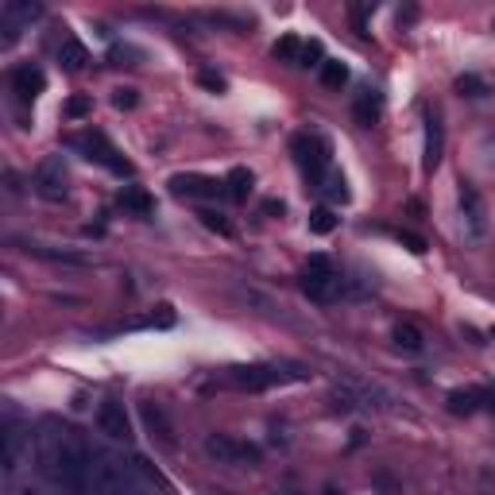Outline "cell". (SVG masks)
I'll return each instance as SVG.
<instances>
[{
  "mask_svg": "<svg viewBox=\"0 0 495 495\" xmlns=\"http://www.w3.org/2000/svg\"><path fill=\"white\" fill-rule=\"evenodd\" d=\"M62 112H66L70 121H81V117H90V112H93V101H90V97H70Z\"/></svg>",
  "mask_w": 495,
  "mask_h": 495,
  "instance_id": "obj_26",
  "label": "cell"
},
{
  "mask_svg": "<svg viewBox=\"0 0 495 495\" xmlns=\"http://www.w3.org/2000/svg\"><path fill=\"white\" fill-rule=\"evenodd\" d=\"M275 58L299 62V58H302V43H299V39H294V36H287V39H279V43H275Z\"/></svg>",
  "mask_w": 495,
  "mask_h": 495,
  "instance_id": "obj_23",
  "label": "cell"
},
{
  "mask_svg": "<svg viewBox=\"0 0 495 495\" xmlns=\"http://www.w3.org/2000/svg\"><path fill=\"white\" fill-rule=\"evenodd\" d=\"M202 86L213 90V93H225V78H217L213 70H202Z\"/></svg>",
  "mask_w": 495,
  "mask_h": 495,
  "instance_id": "obj_29",
  "label": "cell"
},
{
  "mask_svg": "<svg viewBox=\"0 0 495 495\" xmlns=\"http://www.w3.org/2000/svg\"><path fill=\"white\" fill-rule=\"evenodd\" d=\"M399 240L410 248V252H426V240H422V237H415V233H399Z\"/></svg>",
  "mask_w": 495,
  "mask_h": 495,
  "instance_id": "obj_30",
  "label": "cell"
},
{
  "mask_svg": "<svg viewBox=\"0 0 495 495\" xmlns=\"http://www.w3.org/2000/svg\"><path fill=\"white\" fill-rule=\"evenodd\" d=\"M136 101H140L136 90H117V97H112V105L117 109H136Z\"/></svg>",
  "mask_w": 495,
  "mask_h": 495,
  "instance_id": "obj_27",
  "label": "cell"
},
{
  "mask_svg": "<svg viewBox=\"0 0 495 495\" xmlns=\"http://www.w3.org/2000/svg\"><path fill=\"white\" fill-rule=\"evenodd\" d=\"M16 465H20V434L8 430L5 434V472H16Z\"/></svg>",
  "mask_w": 495,
  "mask_h": 495,
  "instance_id": "obj_22",
  "label": "cell"
},
{
  "mask_svg": "<svg viewBox=\"0 0 495 495\" xmlns=\"http://www.w3.org/2000/svg\"><path fill=\"white\" fill-rule=\"evenodd\" d=\"M290 152H294V163L302 167V174L313 178V183H321V178L329 174V147H325V140L302 132V136H294Z\"/></svg>",
  "mask_w": 495,
  "mask_h": 495,
  "instance_id": "obj_6",
  "label": "cell"
},
{
  "mask_svg": "<svg viewBox=\"0 0 495 495\" xmlns=\"http://www.w3.org/2000/svg\"><path fill=\"white\" fill-rule=\"evenodd\" d=\"M449 410H453V415H472V410H480V387L453 391L449 395Z\"/></svg>",
  "mask_w": 495,
  "mask_h": 495,
  "instance_id": "obj_17",
  "label": "cell"
},
{
  "mask_svg": "<svg viewBox=\"0 0 495 495\" xmlns=\"http://www.w3.org/2000/svg\"><path fill=\"white\" fill-rule=\"evenodd\" d=\"M480 406L495 410V387H480Z\"/></svg>",
  "mask_w": 495,
  "mask_h": 495,
  "instance_id": "obj_31",
  "label": "cell"
},
{
  "mask_svg": "<svg viewBox=\"0 0 495 495\" xmlns=\"http://www.w3.org/2000/svg\"><path fill=\"white\" fill-rule=\"evenodd\" d=\"M205 453H209V457H217L221 465H252V460H259V449H256V445L233 441L228 434H213V437L205 441Z\"/></svg>",
  "mask_w": 495,
  "mask_h": 495,
  "instance_id": "obj_7",
  "label": "cell"
},
{
  "mask_svg": "<svg viewBox=\"0 0 495 495\" xmlns=\"http://www.w3.org/2000/svg\"><path fill=\"white\" fill-rule=\"evenodd\" d=\"M252 183H256V178H252V171H244V167H237L233 174L225 178V186H228V194H233L237 202H244V197L252 194Z\"/></svg>",
  "mask_w": 495,
  "mask_h": 495,
  "instance_id": "obj_18",
  "label": "cell"
},
{
  "mask_svg": "<svg viewBox=\"0 0 495 495\" xmlns=\"http://www.w3.org/2000/svg\"><path fill=\"white\" fill-rule=\"evenodd\" d=\"M167 186H171L174 197H217L225 190V183H217V178H205V174H174Z\"/></svg>",
  "mask_w": 495,
  "mask_h": 495,
  "instance_id": "obj_10",
  "label": "cell"
},
{
  "mask_svg": "<svg viewBox=\"0 0 495 495\" xmlns=\"http://www.w3.org/2000/svg\"><path fill=\"white\" fill-rule=\"evenodd\" d=\"M43 86H47V74L39 70L36 62H24V66H16L12 70V90L24 97V101H36V97L43 93Z\"/></svg>",
  "mask_w": 495,
  "mask_h": 495,
  "instance_id": "obj_11",
  "label": "cell"
},
{
  "mask_svg": "<svg viewBox=\"0 0 495 495\" xmlns=\"http://www.w3.org/2000/svg\"><path fill=\"white\" fill-rule=\"evenodd\" d=\"M39 465H43L51 484L78 495L81 488H86L93 465H97V453L78 430H70V426L47 422L43 434H39Z\"/></svg>",
  "mask_w": 495,
  "mask_h": 495,
  "instance_id": "obj_1",
  "label": "cell"
},
{
  "mask_svg": "<svg viewBox=\"0 0 495 495\" xmlns=\"http://www.w3.org/2000/svg\"><path fill=\"white\" fill-rule=\"evenodd\" d=\"M321 183H325L321 190H325L329 202H349V183H344V174H341V171H329Z\"/></svg>",
  "mask_w": 495,
  "mask_h": 495,
  "instance_id": "obj_19",
  "label": "cell"
},
{
  "mask_svg": "<svg viewBox=\"0 0 495 495\" xmlns=\"http://www.w3.org/2000/svg\"><path fill=\"white\" fill-rule=\"evenodd\" d=\"M36 194L47 197V202H62L66 197V167H62L58 155L43 159L36 167Z\"/></svg>",
  "mask_w": 495,
  "mask_h": 495,
  "instance_id": "obj_8",
  "label": "cell"
},
{
  "mask_svg": "<svg viewBox=\"0 0 495 495\" xmlns=\"http://www.w3.org/2000/svg\"><path fill=\"white\" fill-rule=\"evenodd\" d=\"M395 344H399V349H406V353H422L426 337H422V329H418V325L399 321V325H395Z\"/></svg>",
  "mask_w": 495,
  "mask_h": 495,
  "instance_id": "obj_16",
  "label": "cell"
},
{
  "mask_svg": "<svg viewBox=\"0 0 495 495\" xmlns=\"http://www.w3.org/2000/svg\"><path fill=\"white\" fill-rule=\"evenodd\" d=\"M66 147H74V152H78L81 159H90V163H101V167H109L112 174H132V163L109 143L105 132H97V128L66 136Z\"/></svg>",
  "mask_w": 495,
  "mask_h": 495,
  "instance_id": "obj_2",
  "label": "cell"
},
{
  "mask_svg": "<svg viewBox=\"0 0 495 495\" xmlns=\"http://www.w3.org/2000/svg\"><path fill=\"white\" fill-rule=\"evenodd\" d=\"M299 379H306L302 368H283V364H244L228 372V384L240 391H268V387L299 384Z\"/></svg>",
  "mask_w": 495,
  "mask_h": 495,
  "instance_id": "obj_3",
  "label": "cell"
},
{
  "mask_svg": "<svg viewBox=\"0 0 495 495\" xmlns=\"http://www.w3.org/2000/svg\"><path fill=\"white\" fill-rule=\"evenodd\" d=\"M457 202H460V233H465V240H484L488 237V205H484L480 190L460 183Z\"/></svg>",
  "mask_w": 495,
  "mask_h": 495,
  "instance_id": "obj_5",
  "label": "cell"
},
{
  "mask_svg": "<svg viewBox=\"0 0 495 495\" xmlns=\"http://www.w3.org/2000/svg\"><path fill=\"white\" fill-rule=\"evenodd\" d=\"M12 495H36V491H31V488H20V491H12Z\"/></svg>",
  "mask_w": 495,
  "mask_h": 495,
  "instance_id": "obj_32",
  "label": "cell"
},
{
  "mask_svg": "<svg viewBox=\"0 0 495 495\" xmlns=\"http://www.w3.org/2000/svg\"><path fill=\"white\" fill-rule=\"evenodd\" d=\"M58 62H62L70 74H78V70H86L90 51H86V47H81L78 39H62V47H58Z\"/></svg>",
  "mask_w": 495,
  "mask_h": 495,
  "instance_id": "obj_13",
  "label": "cell"
},
{
  "mask_svg": "<svg viewBox=\"0 0 495 495\" xmlns=\"http://www.w3.org/2000/svg\"><path fill=\"white\" fill-rule=\"evenodd\" d=\"M97 430H101L105 437H112V441H128L132 437V418H128L124 403L105 399L101 406H97Z\"/></svg>",
  "mask_w": 495,
  "mask_h": 495,
  "instance_id": "obj_9",
  "label": "cell"
},
{
  "mask_svg": "<svg viewBox=\"0 0 495 495\" xmlns=\"http://www.w3.org/2000/svg\"><path fill=\"white\" fill-rule=\"evenodd\" d=\"M480 163H484V167H488V171H495V136L480 143Z\"/></svg>",
  "mask_w": 495,
  "mask_h": 495,
  "instance_id": "obj_28",
  "label": "cell"
},
{
  "mask_svg": "<svg viewBox=\"0 0 495 495\" xmlns=\"http://www.w3.org/2000/svg\"><path fill=\"white\" fill-rule=\"evenodd\" d=\"M302 290L310 302H333L337 290H341V275L333 271V263H329L325 256H310L306 271H302Z\"/></svg>",
  "mask_w": 495,
  "mask_h": 495,
  "instance_id": "obj_4",
  "label": "cell"
},
{
  "mask_svg": "<svg viewBox=\"0 0 495 495\" xmlns=\"http://www.w3.org/2000/svg\"><path fill=\"white\" fill-rule=\"evenodd\" d=\"M441 121H437V112H426V155H422V163H426V171H434L437 163H441Z\"/></svg>",
  "mask_w": 495,
  "mask_h": 495,
  "instance_id": "obj_12",
  "label": "cell"
},
{
  "mask_svg": "<svg viewBox=\"0 0 495 495\" xmlns=\"http://www.w3.org/2000/svg\"><path fill=\"white\" fill-rule=\"evenodd\" d=\"M337 228V217H333V209H313L310 213V233H318V237H329Z\"/></svg>",
  "mask_w": 495,
  "mask_h": 495,
  "instance_id": "obj_21",
  "label": "cell"
},
{
  "mask_svg": "<svg viewBox=\"0 0 495 495\" xmlns=\"http://www.w3.org/2000/svg\"><path fill=\"white\" fill-rule=\"evenodd\" d=\"M197 217H202V225H205V228H213V233H221V237H233V225H228V221L221 217V213L202 209V213H197Z\"/></svg>",
  "mask_w": 495,
  "mask_h": 495,
  "instance_id": "obj_25",
  "label": "cell"
},
{
  "mask_svg": "<svg viewBox=\"0 0 495 495\" xmlns=\"http://www.w3.org/2000/svg\"><path fill=\"white\" fill-rule=\"evenodd\" d=\"M121 205L132 209L136 217H147V213L155 209V202H152V197H147V190H140V186H124V190H121Z\"/></svg>",
  "mask_w": 495,
  "mask_h": 495,
  "instance_id": "obj_15",
  "label": "cell"
},
{
  "mask_svg": "<svg viewBox=\"0 0 495 495\" xmlns=\"http://www.w3.org/2000/svg\"><path fill=\"white\" fill-rule=\"evenodd\" d=\"M457 90L465 93V97H484L488 93V81L476 78V74H465V78H457Z\"/></svg>",
  "mask_w": 495,
  "mask_h": 495,
  "instance_id": "obj_24",
  "label": "cell"
},
{
  "mask_svg": "<svg viewBox=\"0 0 495 495\" xmlns=\"http://www.w3.org/2000/svg\"><path fill=\"white\" fill-rule=\"evenodd\" d=\"M321 81H325L329 90H341L344 81H349V66H344V62H333V58L321 62Z\"/></svg>",
  "mask_w": 495,
  "mask_h": 495,
  "instance_id": "obj_20",
  "label": "cell"
},
{
  "mask_svg": "<svg viewBox=\"0 0 495 495\" xmlns=\"http://www.w3.org/2000/svg\"><path fill=\"white\" fill-rule=\"evenodd\" d=\"M379 112H384V97H379L375 90H360V97H356V121L360 124H375Z\"/></svg>",
  "mask_w": 495,
  "mask_h": 495,
  "instance_id": "obj_14",
  "label": "cell"
}]
</instances>
